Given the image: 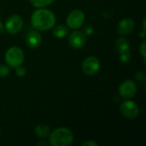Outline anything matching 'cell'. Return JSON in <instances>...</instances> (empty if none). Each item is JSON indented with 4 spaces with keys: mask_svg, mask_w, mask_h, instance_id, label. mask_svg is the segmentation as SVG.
<instances>
[{
    "mask_svg": "<svg viewBox=\"0 0 146 146\" xmlns=\"http://www.w3.org/2000/svg\"><path fill=\"white\" fill-rule=\"evenodd\" d=\"M31 23L36 30L48 31L55 26L56 16L50 10L44 8H38L31 16Z\"/></svg>",
    "mask_w": 146,
    "mask_h": 146,
    "instance_id": "1",
    "label": "cell"
},
{
    "mask_svg": "<svg viewBox=\"0 0 146 146\" xmlns=\"http://www.w3.org/2000/svg\"><path fill=\"white\" fill-rule=\"evenodd\" d=\"M49 136V142L52 146H69L74 141L71 130L63 127L55 129Z\"/></svg>",
    "mask_w": 146,
    "mask_h": 146,
    "instance_id": "2",
    "label": "cell"
},
{
    "mask_svg": "<svg viewBox=\"0 0 146 146\" xmlns=\"http://www.w3.org/2000/svg\"><path fill=\"white\" fill-rule=\"evenodd\" d=\"M5 61L11 68H16L22 64L24 61V53L20 47H10L5 54Z\"/></svg>",
    "mask_w": 146,
    "mask_h": 146,
    "instance_id": "3",
    "label": "cell"
},
{
    "mask_svg": "<svg viewBox=\"0 0 146 146\" xmlns=\"http://www.w3.org/2000/svg\"><path fill=\"white\" fill-rule=\"evenodd\" d=\"M120 111L127 119L133 120L139 115V108L137 104L132 100L123 102L120 106Z\"/></svg>",
    "mask_w": 146,
    "mask_h": 146,
    "instance_id": "4",
    "label": "cell"
},
{
    "mask_svg": "<svg viewBox=\"0 0 146 146\" xmlns=\"http://www.w3.org/2000/svg\"><path fill=\"white\" fill-rule=\"evenodd\" d=\"M67 25L72 29H79L85 22V14L80 9L71 11L67 17Z\"/></svg>",
    "mask_w": 146,
    "mask_h": 146,
    "instance_id": "5",
    "label": "cell"
},
{
    "mask_svg": "<svg viewBox=\"0 0 146 146\" xmlns=\"http://www.w3.org/2000/svg\"><path fill=\"white\" fill-rule=\"evenodd\" d=\"M4 27L9 33L16 34L23 27V19L19 15H13L7 19Z\"/></svg>",
    "mask_w": 146,
    "mask_h": 146,
    "instance_id": "6",
    "label": "cell"
},
{
    "mask_svg": "<svg viewBox=\"0 0 146 146\" xmlns=\"http://www.w3.org/2000/svg\"><path fill=\"white\" fill-rule=\"evenodd\" d=\"M100 68V62L99 60L94 56H90L84 59L82 62V70L85 74L88 75H93L99 71Z\"/></svg>",
    "mask_w": 146,
    "mask_h": 146,
    "instance_id": "7",
    "label": "cell"
},
{
    "mask_svg": "<svg viewBox=\"0 0 146 146\" xmlns=\"http://www.w3.org/2000/svg\"><path fill=\"white\" fill-rule=\"evenodd\" d=\"M137 92V85L134 81L131 80H125L122 82L119 87V94L123 98H133Z\"/></svg>",
    "mask_w": 146,
    "mask_h": 146,
    "instance_id": "8",
    "label": "cell"
},
{
    "mask_svg": "<svg viewBox=\"0 0 146 146\" xmlns=\"http://www.w3.org/2000/svg\"><path fill=\"white\" fill-rule=\"evenodd\" d=\"M68 44L74 49H80L86 44V35L80 31H74L68 37Z\"/></svg>",
    "mask_w": 146,
    "mask_h": 146,
    "instance_id": "9",
    "label": "cell"
},
{
    "mask_svg": "<svg viewBox=\"0 0 146 146\" xmlns=\"http://www.w3.org/2000/svg\"><path fill=\"white\" fill-rule=\"evenodd\" d=\"M135 27V22L131 18L121 20L117 26V32L121 35H127L131 33Z\"/></svg>",
    "mask_w": 146,
    "mask_h": 146,
    "instance_id": "10",
    "label": "cell"
},
{
    "mask_svg": "<svg viewBox=\"0 0 146 146\" xmlns=\"http://www.w3.org/2000/svg\"><path fill=\"white\" fill-rule=\"evenodd\" d=\"M41 41H42L41 34L36 30L30 31L26 38L27 45L31 49H35L38 47L39 44H41Z\"/></svg>",
    "mask_w": 146,
    "mask_h": 146,
    "instance_id": "11",
    "label": "cell"
},
{
    "mask_svg": "<svg viewBox=\"0 0 146 146\" xmlns=\"http://www.w3.org/2000/svg\"><path fill=\"white\" fill-rule=\"evenodd\" d=\"M34 133H35V134L38 138H40V139H45V138H47L50 135V127L47 125L39 124V125H38L35 127Z\"/></svg>",
    "mask_w": 146,
    "mask_h": 146,
    "instance_id": "12",
    "label": "cell"
},
{
    "mask_svg": "<svg viewBox=\"0 0 146 146\" xmlns=\"http://www.w3.org/2000/svg\"><path fill=\"white\" fill-rule=\"evenodd\" d=\"M115 48L117 50V51L122 52V51H127V50H130V43L129 41L125 38H120L116 40L115 42Z\"/></svg>",
    "mask_w": 146,
    "mask_h": 146,
    "instance_id": "13",
    "label": "cell"
},
{
    "mask_svg": "<svg viewBox=\"0 0 146 146\" xmlns=\"http://www.w3.org/2000/svg\"><path fill=\"white\" fill-rule=\"evenodd\" d=\"M68 34V28L63 25H58L53 30V35L57 38H63Z\"/></svg>",
    "mask_w": 146,
    "mask_h": 146,
    "instance_id": "14",
    "label": "cell"
},
{
    "mask_svg": "<svg viewBox=\"0 0 146 146\" xmlns=\"http://www.w3.org/2000/svg\"><path fill=\"white\" fill-rule=\"evenodd\" d=\"M54 2L55 0H30L32 5L36 8H44L46 6H49Z\"/></svg>",
    "mask_w": 146,
    "mask_h": 146,
    "instance_id": "15",
    "label": "cell"
},
{
    "mask_svg": "<svg viewBox=\"0 0 146 146\" xmlns=\"http://www.w3.org/2000/svg\"><path fill=\"white\" fill-rule=\"evenodd\" d=\"M10 71L7 65L0 64V78H5L9 74Z\"/></svg>",
    "mask_w": 146,
    "mask_h": 146,
    "instance_id": "16",
    "label": "cell"
},
{
    "mask_svg": "<svg viewBox=\"0 0 146 146\" xmlns=\"http://www.w3.org/2000/svg\"><path fill=\"white\" fill-rule=\"evenodd\" d=\"M120 59L123 62H128L131 59V52L130 50L120 52Z\"/></svg>",
    "mask_w": 146,
    "mask_h": 146,
    "instance_id": "17",
    "label": "cell"
},
{
    "mask_svg": "<svg viewBox=\"0 0 146 146\" xmlns=\"http://www.w3.org/2000/svg\"><path fill=\"white\" fill-rule=\"evenodd\" d=\"M27 73V70L24 67H21V65L16 67V70H15V74L18 76V77H23L25 76Z\"/></svg>",
    "mask_w": 146,
    "mask_h": 146,
    "instance_id": "18",
    "label": "cell"
},
{
    "mask_svg": "<svg viewBox=\"0 0 146 146\" xmlns=\"http://www.w3.org/2000/svg\"><path fill=\"white\" fill-rule=\"evenodd\" d=\"M139 52L142 56V57L144 59H145L146 56V41L144 39L143 42L141 43L140 46H139Z\"/></svg>",
    "mask_w": 146,
    "mask_h": 146,
    "instance_id": "19",
    "label": "cell"
},
{
    "mask_svg": "<svg viewBox=\"0 0 146 146\" xmlns=\"http://www.w3.org/2000/svg\"><path fill=\"white\" fill-rule=\"evenodd\" d=\"M135 78L137 80L140 81V82H145L146 80V76L145 74V73L143 72H138L135 75Z\"/></svg>",
    "mask_w": 146,
    "mask_h": 146,
    "instance_id": "20",
    "label": "cell"
},
{
    "mask_svg": "<svg viewBox=\"0 0 146 146\" xmlns=\"http://www.w3.org/2000/svg\"><path fill=\"white\" fill-rule=\"evenodd\" d=\"M82 146H98V144L94 141H92V140H88V141H86L82 144Z\"/></svg>",
    "mask_w": 146,
    "mask_h": 146,
    "instance_id": "21",
    "label": "cell"
},
{
    "mask_svg": "<svg viewBox=\"0 0 146 146\" xmlns=\"http://www.w3.org/2000/svg\"><path fill=\"white\" fill-rule=\"evenodd\" d=\"M92 33H93V28H92V27H91V26H87V27H86L85 33H86V35H91Z\"/></svg>",
    "mask_w": 146,
    "mask_h": 146,
    "instance_id": "22",
    "label": "cell"
},
{
    "mask_svg": "<svg viewBox=\"0 0 146 146\" xmlns=\"http://www.w3.org/2000/svg\"><path fill=\"white\" fill-rule=\"evenodd\" d=\"M4 31V26L3 25V23L0 21V34H2Z\"/></svg>",
    "mask_w": 146,
    "mask_h": 146,
    "instance_id": "23",
    "label": "cell"
},
{
    "mask_svg": "<svg viewBox=\"0 0 146 146\" xmlns=\"http://www.w3.org/2000/svg\"><path fill=\"white\" fill-rule=\"evenodd\" d=\"M36 145H44V146H47V144L46 143H44V142H40V143H37L36 144Z\"/></svg>",
    "mask_w": 146,
    "mask_h": 146,
    "instance_id": "24",
    "label": "cell"
},
{
    "mask_svg": "<svg viewBox=\"0 0 146 146\" xmlns=\"http://www.w3.org/2000/svg\"><path fill=\"white\" fill-rule=\"evenodd\" d=\"M0 132H1V130H0Z\"/></svg>",
    "mask_w": 146,
    "mask_h": 146,
    "instance_id": "25",
    "label": "cell"
}]
</instances>
